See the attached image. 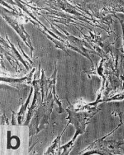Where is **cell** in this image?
I'll use <instances>...</instances> for the list:
<instances>
[{"label": "cell", "mask_w": 124, "mask_h": 155, "mask_svg": "<svg viewBox=\"0 0 124 155\" xmlns=\"http://www.w3.org/2000/svg\"><path fill=\"white\" fill-rule=\"evenodd\" d=\"M67 111L69 113V116L68 119L70 120V122H72V124H74L76 127V132L75 134L74 137L73 138L72 141L70 142L69 143L64 147H63L61 149H64V152H66L67 149H68L70 145H72V144L74 143V142L76 140V137L79 135V134L84 133L85 131V126L86 124V120L91 117V115H89L88 113H80L78 114L76 113L74 110H72L71 109H67Z\"/></svg>", "instance_id": "6da1fadb"}, {"label": "cell", "mask_w": 124, "mask_h": 155, "mask_svg": "<svg viewBox=\"0 0 124 155\" xmlns=\"http://www.w3.org/2000/svg\"><path fill=\"white\" fill-rule=\"evenodd\" d=\"M3 17L5 18L8 23H9L10 25H11L12 27H13L17 31V32L18 34L21 36L22 38V39L24 40V41L25 42V44L27 45L29 47L31 48L32 50H33V47L32 46V44H31V41H30V38L29 35L26 33L25 31H24L23 26L22 24H20L19 22L17 21V19H12V18L8 17L7 14H2Z\"/></svg>", "instance_id": "7a4b0ae2"}, {"label": "cell", "mask_w": 124, "mask_h": 155, "mask_svg": "<svg viewBox=\"0 0 124 155\" xmlns=\"http://www.w3.org/2000/svg\"><path fill=\"white\" fill-rule=\"evenodd\" d=\"M34 71V69L32 71L31 73H29V75H26V76L22 78H1V81H4L6 83H9L10 84H26V83H30L32 81V74H33Z\"/></svg>", "instance_id": "3957f363"}, {"label": "cell", "mask_w": 124, "mask_h": 155, "mask_svg": "<svg viewBox=\"0 0 124 155\" xmlns=\"http://www.w3.org/2000/svg\"><path fill=\"white\" fill-rule=\"evenodd\" d=\"M7 40H8V38H7ZM8 41H9V44H10V46H12V50L14 51V53H15V54H17V58L19 59V61H22V64H23L24 65V66H25V67H26V69H28V68H28V67H27V65H26V64H25V62H24V61L23 60V58H22V56H20V55L19 54V53H18V52L17 51V50L15 49V46H14V45L12 44V43L10 42L9 40H8Z\"/></svg>", "instance_id": "277c9868"}, {"label": "cell", "mask_w": 124, "mask_h": 155, "mask_svg": "<svg viewBox=\"0 0 124 155\" xmlns=\"http://www.w3.org/2000/svg\"><path fill=\"white\" fill-rule=\"evenodd\" d=\"M61 136L62 135H60V136H59L58 137V138L56 139V140H55V142H54V145H57V144L59 143V140H60V137H61ZM54 148H55V146H52L50 147V149L49 150H48V152H47V154H49V153H53V152H54Z\"/></svg>", "instance_id": "5b68a950"}, {"label": "cell", "mask_w": 124, "mask_h": 155, "mask_svg": "<svg viewBox=\"0 0 124 155\" xmlns=\"http://www.w3.org/2000/svg\"><path fill=\"white\" fill-rule=\"evenodd\" d=\"M121 23L122 24V26H123V48H124V25H123V21H122V20H121Z\"/></svg>", "instance_id": "8992f818"}]
</instances>
